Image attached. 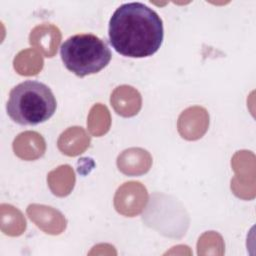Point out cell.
Listing matches in <instances>:
<instances>
[{
	"mask_svg": "<svg viewBox=\"0 0 256 256\" xmlns=\"http://www.w3.org/2000/svg\"><path fill=\"white\" fill-rule=\"evenodd\" d=\"M197 250L198 255H222L224 253V242L222 236L215 231L203 233L197 242Z\"/></svg>",
	"mask_w": 256,
	"mask_h": 256,
	"instance_id": "17",
	"label": "cell"
},
{
	"mask_svg": "<svg viewBox=\"0 0 256 256\" xmlns=\"http://www.w3.org/2000/svg\"><path fill=\"white\" fill-rule=\"evenodd\" d=\"M111 126V116L108 108L101 104H95L87 118V127L89 132L96 137L106 134Z\"/></svg>",
	"mask_w": 256,
	"mask_h": 256,
	"instance_id": "16",
	"label": "cell"
},
{
	"mask_svg": "<svg viewBox=\"0 0 256 256\" xmlns=\"http://www.w3.org/2000/svg\"><path fill=\"white\" fill-rule=\"evenodd\" d=\"M152 166L150 153L139 147H132L121 152L117 157V167L127 176H140L147 173Z\"/></svg>",
	"mask_w": 256,
	"mask_h": 256,
	"instance_id": "8",
	"label": "cell"
},
{
	"mask_svg": "<svg viewBox=\"0 0 256 256\" xmlns=\"http://www.w3.org/2000/svg\"><path fill=\"white\" fill-rule=\"evenodd\" d=\"M61 59L65 67L78 77L98 73L111 60L107 44L93 34H76L61 46Z\"/></svg>",
	"mask_w": 256,
	"mask_h": 256,
	"instance_id": "3",
	"label": "cell"
},
{
	"mask_svg": "<svg viewBox=\"0 0 256 256\" xmlns=\"http://www.w3.org/2000/svg\"><path fill=\"white\" fill-rule=\"evenodd\" d=\"M89 134L79 126L67 128L58 138V149L64 155L75 157L85 152L90 146Z\"/></svg>",
	"mask_w": 256,
	"mask_h": 256,
	"instance_id": "12",
	"label": "cell"
},
{
	"mask_svg": "<svg viewBox=\"0 0 256 256\" xmlns=\"http://www.w3.org/2000/svg\"><path fill=\"white\" fill-rule=\"evenodd\" d=\"M76 177L73 168L70 165H60L50 171L47 175V183L51 192L58 197L69 195L75 185Z\"/></svg>",
	"mask_w": 256,
	"mask_h": 256,
	"instance_id": "13",
	"label": "cell"
},
{
	"mask_svg": "<svg viewBox=\"0 0 256 256\" xmlns=\"http://www.w3.org/2000/svg\"><path fill=\"white\" fill-rule=\"evenodd\" d=\"M13 151L17 157L25 161H33L42 157L46 151V143L41 134L35 131H24L13 141Z\"/></svg>",
	"mask_w": 256,
	"mask_h": 256,
	"instance_id": "11",
	"label": "cell"
},
{
	"mask_svg": "<svg viewBox=\"0 0 256 256\" xmlns=\"http://www.w3.org/2000/svg\"><path fill=\"white\" fill-rule=\"evenodd\" d=\"M235 172L231 180L233 193L242 199H252L255 197V156L250 151H238L231 161Z\"/></svg>",
	"mask_w": 256,
	"mask_h": 256,
	"instance_id": "4",
	"label": "cell"
},
{
	"mask_svg": "<svg viewBox=\"0 0 256 256\" xmlns=\"http://www.w3.org/2000/svg\"><path fill=\"white\" fill-rule=\"evenodd\" d=\"M209 127V113L201 106H191L178 117L177 129L180 136L188 141H195L204 136Z\"/></svg>",
	"mask_w": 256,
	"mask_h": 256,
	"instance_id": "6",
	"label": "cell"
},
{
	"mask_svg": "<svg viewBox=\"0 0 256 256\" xmlns=\"http://www.w3.org/2000/svg\"><path fill=\"white\" fill-rule=\"evenodd\" d=\"M108 35L117 53L131 58L149 57L162 44L163 22L153 9L143 3H124L112 14Z\"/></svg>",
	"mask_w": 256,
	"mask_h": 256,
	"instance_id": "1",
	"label": "cell"
},
{
	"mask_svg": "<svg viewBox=\"0 0 256 256\" xmlns=\"http://www.w3.org/2000/svg\"><path fill=\"white\" fill-rule=\"evenodd\" d=\"M44 65L41 54L32 48L20 51L13 60L15 71L22 76H35L39 74Z\"/></svg>",
	"mask_w": 256,
	"mask_h": 256,
	"instance_id": "15",
	"label": "cell"
},
{
	"mask_svg": "<svg viewBox=\"0 0 256 256\" xmlns=\"http://www.w3.org/2000/svg\"><path fill=\"white\" fill-rule=\"evenodd\" d=\"M0 227L8 236H20L26 230V220L19 209L3 203L0 206Z\"/></svg>",
	"mask_w": 256,
	"mask_h": 256,
	"instance_id": "14",
	"label": "cell"
},
{
	"mask_svg": "<svg viewBox=\"0 0 256 256\" xmlns=\"http://www.w3.org/2000/svg\"><path fill=\"white\" fill-rule=\"evenodd\" d=\"M26 212L30 220L47 234L59 235L66 229L67 220L56 208L43 204H30Z\"/></svg>",
	"mask_w": 256,
	"mask_h": 256,
	"instance_id": "7",
	"label": "cell"
},
{
	"mask_svg": "<svg viewBox=\"0 0 256 256\" xmlns=\"http://www.w3.org/2000/svg\"><path fill=\"white\" fill-rule=\"evenodd\" d=\"M61 37V32L57 26L50 23H43L31 30L29 43L45 57L52 58L57 53Z\"/></svg>",
	"mask_w": 256,
	"mask_h": 256,
	"instance_id": "9",
	"label": "cell"
},
{
	"mask_svg": "<svg viewBox=\"0 0 256 256\" xmlns=\"http://www.w3.org/2000/svg\"><path fill=\"white\" fill-rule=\"evenodd\" d=\"M110 103L118 115L128 118L138 114L142 107V97L136 88L121 85L111 93Z\"/></svg>",
	"mask_w": 256,
	"mask_h": 256,
	"instance_id": "10",
	"label": "cell"
},
{
	"mask_svg": "<svg viewBox=\"0 0 256 256\" xmlns=\"http://www.w3.org/2000/svg\"><path fill=\"white\" fill-rule=\"evenodd\" d=\"M148 202L146 187L139 181L123 183L114 196V207L118 213L126 217L139 215Z\"/></svg>",
	"mask_w": 256,
	"mask_h": 256,
	"instance_id": "5",
	"label": "cell"
},
{
	"mask_svg": "<svg viewBox=\"0 0 256 256\" xmlns=\"http://www.w3.org/2000/svg\"><path fill=\"white\" fill-rule=\"evenodd\" d=\"M57 102L51 89L44 83L27 80L16 85L6 105L9 117L20 125H37L55 112Z\"/></svg>",
	"mask_w": 256,
	"mask_h": 256,
	"instance_id": "2",
	"label": "cell"
}]
</instances>
